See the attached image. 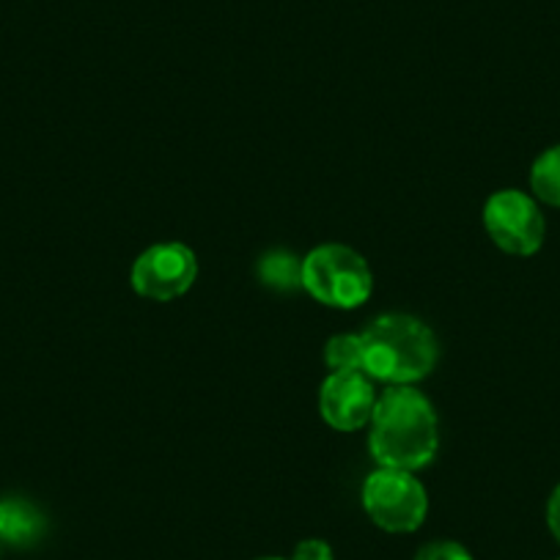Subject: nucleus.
I'll return each mask as SVG.
<instances>
[{
    "label": "nucleus",
    "instance_id": "obj_1",
    "mask_svg": "<svg viewBox=\"0 0 560 560\" xmlns=\"http://www.w3.org/2000/svg\"><path fill=\"white\" fill-rule=\"evenodd\" d=\"M438 412L412 385H393L371 415V456L380 467L415 472L438 456Z\"/></svg>",
    "mask_w": 560,
    "mask_h": 560
},
{
    "label": "nucleus",
    "instance_id": "obj_2",
    "mask_svg": "<svg viewBox=\"0 0 560 560\" xmlns=\"http://www.w3.org/2000/svg\"><path fill=\"white\" fill-rule=\"evenodd\" d=\"M363 374L390 385H412L432 374L438 363V338L415 316L387 314L360 332Z\"/></svg>",
    "mask_w": 560,
    "mask_h": 560
},
{
    "label": "nucleus",
    "instance_id": "obj_3",
    "mask_svg": "<svg viewBox=\"0 0 560 560\" xmlns=\"http://www.w3.org/2000/svg\"><path fill=\"white\" fill-rule=\"evenodd\" d=\"M303 289L330 308H360L371 298L374 275L347 245H319L303 258Z\"/></svg>",
    "mask_w": 560,
    "mask_h": 560
},
{
    "label": "nucleus",
    "instance_id": "obj_4",
    "mask_svg": "<svg viewBox=\"0 0 560 560\" xmlns=\"http://www.w3.org/2000/svg\"><path fill=\"white\" fill-rule=\"evenodd\" d=\"M363 509L382 530L412 533L427 520V489L412 472L380 467L363 483Z\"/></svg>",
    "mask_w": 560,
    "mask_h": 560
},
{
    "label": "nucleus",
    "instance_id": "obj_5",
    "mask_svg": "<svg viewBox=\"0 0 560 560\" xmlns=\"http://www.w3.org/2000/svg\"><path fill=\"white\" fill-rule=\"evenodd\" d=\"M483 225L494 245L511 256H533L547 234L538 203L520 190L494 192L483 207Z\"/></svg>",
    "mask_w": 560,
    "mask_h": 560
},
{
    "label": "nucleus",
    "instance_id": "obj_6",
    "mask_svg": "<svg viewBox=\"0 0 560 560\" xmlns=\"http://www.w3.org/2000/svg\"><path fill=\"white\" fill-rule=\"evenodd\" d=\"M198 278V258L182 242H163L140 253L132 264V289L154 303H171L190 292Z\"/></svg>",
    "mask_w": 560,
    "mask_h": 560
},
{
    "label": "nucleus",
    "instance_id": "obj_7",
    "mask_svg": "<svg viewBox=\"0 0 560 560\" xmlns=\"http://www.w3.org/2000/svg\"><path fill=\"white\" fill-rule=\"evenodd\" d=\"M376 390L363 371H332L319 390L322 418L338 432H358L371 423Z\"/></svg>",
    "mask_w": 560,
    "mask_h": 560
},
{
    "label": "nucleus",
    "instance_id": "obj_8",
    "mask_svg": "<svg viewBox=\"0 0 560 560\" xmlns=\"http://www.w3.org/2000/svg\"><path fill=\"white\" fill-rule=\"evenodd\" d=\"M42 527H45V520L31 503L14 498L0 500V544L7 541L23 547L42 536Z\"/></svg>",
    "mask_w": 560,
    "mask_h": 560
},
{
    "label": "nucleus",
    "instance_id": "obj_9",
    "mask_svg": "<svg viewBox=\"0 0 560 560\" xmlns=\"http://www.w3.org/2000/svg\"><path fill=\"white\" fill-rule=\"evenodd\" d=\"M530 187L544 203L560 207V147L547 149L530 168Z\"/></svg>",
    "mask_w": 560,
    "mask_h": 560
},
{
    "label": "nucleus",
    "instance_id": "obj_10",
    "mask_svg": "<svg viewBox=\"0 0 560 560\" xmlns=\"http://www.w3.org/2000/svg\"><path fill=\"white\" fill-rule=\"evenodd\" d=\"M325 360L332 371H363V341L360 336H336L327 341Z\"/></svg>",
    "mask_w": 560,
    "mask_h": 560
},
{
    "label": "nucleus",
    "instance_id": "obj_11",
    "mask_svg": "<svg viewBox=\"0 0 560 560\" xmlns=\"http://www.w3.org/2000/svg\"><path fill=\"white\" fill-rule=\"evenodd\" d=\"M261 275L272 287H287V280L294 287H303V264L289 253H275V256L264 258Z\"/></svg>",
    "mask_w": 560,
    "mask_h": 560
},
{
    "label": "nucleus",
    "instance_id": "obj_12",
    "mask_svg": "<svg viewBox=\"0 0 560 560\" xmlns=\"http://www.w3.org/2000/svg\"><path fill=\"white\" fill-rule=\"evenodd\" d=\"M415 560H472V555L456 541H432L418 549Z\"/></svg>",
    "mask_w": 560,
    "mask_h": 560
},
{
    "label": "nucleus",
    "instance_id": "obj_13",
    "mask_svg": "<svg viewBox=\"0 0 560 560\" xmlns=\"http://www.w3.org/2000/svg\"><path fill=\"white\" fill-rule=\"evenodd\" d=\"M292 560H336L332 558V549L327 541H319V538H308V541H300L294 547Z\"/></svg>",
    "mask_w": 560,
    "mask_h": 560
},
{
    "label": "nucleus",
    "instance_id": "obj_14",
    "mask_svg": "<svg viewBox=\"0 0 560 560\" xmlns=\"http://www.w3.org/2000/svg\"><path fill=\"white\" fill-rule=\"evenodd\" d=\"M547 525L549 530H552V536L560 541V487L555 489L552 498H549L547 503Z\"/></svg>",
    "mask_w": 560,
    "mask_h": 560
},
{
    "label": "nucleus",
    "instance_id": "obj_15",
    "mask_svg": "<svg viewBox=\"0 0 560 560\" xmlns=\"http://www.w3.org/2000/svg\"><path fill=\"white\" fill-rule=\"evenodd\" d=\"M258 560H283V558H258Z\"/></svg>",
    "mask_w": 560,
    "mask_h": 560
}]
</instances>
